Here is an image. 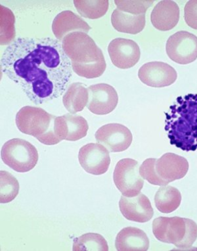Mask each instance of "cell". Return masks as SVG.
Masks as SVG:
<instances>
[{
    "label": "cell",
    "instance_id": "obj_1",
    "mask_svg": "<svg viewBox=\"0 0 197 251\" xmlns=\"http://www.w3.org/2000/svg\"><path fill=\"white\" fill-rule=\"evenodd\" d=\"M1 70L37 105L63 95L73 76L71 60L51 38L15 40L1 55Z\"/></svg>",
    "mask_w": 197,
    "mask_h": 251
},
{
    "label": "cell",
    "instance_id": "obj_2",
    "mask_svg": "<svg viewBox=\"0 0 197 251\" xmlns=\"http://www.w3.org/2000/svg\"><path fill=\"white\" fill-rule=\"evenodd\" d=\"M62 47L71 61L73 71L78 76L96 78L105 72L107 64L103 52L88 34H69L64 38Z\"/></svg>",
    "mask_w": 197,
    "mask_h": 251
},
{
    "label": "cell",
    "instance_id": "obj_3",
    "mask_svg": "<svg viewBox=\"0 0 197 251\" xmlns=\"http://www.w3.org/2000/svg\"><path fill=\"white\" fill-rule=\"evenodd\" d=\"M152 232L161 242L186 249L197 240V225L189 218L158 217L152 223Z\"/></svg>",
    "mask_w": 197,
    "mask_h": 251
},
{
    "label": "cell",
    "instance_id": "obj_4",
    "mask_svg": "<svg viewBox=\"0 0 197 251\" xmlns=\"http://www.w3.org/2000/svg\"><path fill=\"white\" fill-rule=\"evenodd\" d=\"M56 117L40 107L25 106L16 115V125L23 134L35 137L46 146L59 144L54 132Z\"/></svg>",
    "mask_w": 197,
    "mask_h": 251
},
{
    "label": "cell",
    "instance_id": "obj_5",
    "mask_svg": "<svg viewBox=\"0 0 197 251\" xmlns=\"http://www.w3.org/2000/svg\"><path fill=\"white\" fill-rule=\"evenodd\" d=\"M1 156L5 165L20 173H27L34 169L39 159L35 147L19 138L5 143L1 148Z\"/></svg>",
    "mask_w": 197,
    "mask_h": 251
},
{
    "label": "cell",
    "instance_id": "obj_6",
    "mask_svg": "<svg viewBox=\"0 0 197 251\" xmlns=\"http://www.w3.org/2000/svg\"><path fill=\"white\" fill-rule=\"evenodd\" d=\"M140 165L136 160L121 159L116 165L113 180L116 187L127 198L140 194L144 187V180L140 173Z\"/></svg>",
    "mask_w": 197,
    "mask_h": 251
},
{
    "label": "cell",
    "instance_id": "obj_7",
    "mask_svg": "<svg viewBox=\"0 0 197 251\" xmlns=\"http://www.w3.org/2000/svg\"><path fill=\"white\" fill-rule=\"evenodd\" d=\"M166 51L170 59L187 65L197 59V36L187 31H179L167 40Z\"/></svg>",
    "mask_w": 197,
    "mask_h": 251
},
{
    "label": "cell",
    "instance_id": "obj_8",
    "mask_svg": "<svg viewBox=\"0 0 197 251\" xmlns=\"http://www.w3.org/2000/svg\"><path fill=\"white\" fill-rule=\"evenodd\" d=\"M78 161L85 171L98 176L107 173L111 157L109 151L103 145L91 143L80 149Z\"/></svg>",
    "mask_w": 197,
    "mask_h": 251
},
{
    "label": "cell",
    "instance_id": "obj_9",
    "mask_svg": "<svg viewBox=\"0 0 197 251\" xmlns=\"http://www.w3.org/2000/svg\"><path fill=\"white\" fill-rule=\"evenodd\" d=\"M98 144L103 145L109 152H123L132 143L131 131L121 124L110 123L98 128L96 134Z\"/></svg>",
    "mask_w": 197,
    "mask_h": 251
},
{
    "label": "cell",
    "instance_id": "obj_10",
    "mask_svg": "<svg viewBox=\"0 0 197 251\" xmlns=\"http://www.w3.org/2000/svg\"><path fill=\"white\" fill-rule=\"evenodd\" d=\"M88 109L97 115H107L117 107L119 96L115 88L111 85L100 83L88 88Z\"/></svg>",
    "mask_w": 197,
    "mask_h": 251
},
{
    "label": "cell",
    "instance_id": "obj_11",
    "mask_svg": "<svg viewBox=\"0 0 197 251\" xmlns=\"http://www.w3.org/2000/svg\"><path fill=\"white\" fill-rule=\"evenodd\" d=\"M138 77L147 86L164 88L173 84L177 80V74L176 71L167 63L153 61L141 67Z\"/></svg>",
    "mask_w": 197,
    "mask_h": 251
},
{
    "label": "cell",
    "instance_id": "obj_12",
    "mask_svg": "<svg viewBox=\"0 0 197 251\" xmlns=\"http://www.w3.org/2000/svg\"><path fill=\"white\" fill-rule=\"evenodd\" d=\"M110 58L115 66L121 69H130L140 61V48L134 40L116 38L108 46Z\"/></svg>",
    "mask_w": 197,
    "mask_h": 251
},
{
    "label": "cell",
    "instance_id": "obj_13",
    "mask_svg": "<svg viewBox=\"0 0 197 251\" xmlns=\"http://www.w3.org/2000/svg\"><path fill=\"white\" fill-rule=\"evenodd\" d=\"M88 129V122L79 115L66 114L56 117L54 121V132L59 142L80 140L87 136Z\"/></svg>",
    "mask_w": 197,
    "mask_h": 251
},
{
    "label": "cell",
    "instance_id": "obj_14",
    "mask_svg": "<svg viewBox=\"0 0 197 251\" xmlns=\"http://www.w3.org/2000/svg\"><path fill=\"white\" fill-rule=\"evenodd\" d=\"M119 208L121 213L127 220L136 223H148L154 215L150 200L142 193L133 198L122 196Z\"/></svg>",
    "mask_w": 197,
    "mask_h": 251
},
{
    "label": "cell",
    "instance_id": "obj_15",
    "mask_svg": "<svg viewBox=\"0 0 197 251\" xmlns=\"http://www.w3.org/2000/svg\"><path fill=\"white\" fill-rule=\"evenodd\" d=\"M187 160L178 154L167 152L156 159L155 169L158 176L163 180L172 181L183 178L189 171Z\"/></svg>",
    "mask_w": 197,
    "mask_h": 251
},
{
    "label": "cell",
    "instance_id": "obj_16",
    "mask_svg": "<svg viewBox=\"0 0 197 251\" xmlns=\"http://www.w3.org/2000/svg\"><path fill=\"white\" fill-rule=\"evenodd\" d=\"M179 7L171 0L160 1L154 7L150 20L154 28L160 31H169L174 28L179 20Z\"/></svg>",
    "mask_w": 197,
    "mask_h": 251
},
{
    "label": "cell",
    "instance_id": "obj_17",
    "mask_svg": "<svg viewBox=\"0 0 197 251\" xmlns=\"http://www.w3.org/2000/svg\"><path fill=\"white\" fill-rule=\"evenodd\" d=\"M91 29L86 21L71 11H64L59 13L52 24V31L59 41H63L66 36L72 32H82L88 34Z\"/></svg>",
    "mask_w": 197,
    "mask_h": 251
},
{
    "label": "cell",
    "instance_id": "obj_18",
    "mask_svg": "<svg viewBox=\"0 0 197 251\" xmlns=\"http://www.w3.org/2000/svg\"><path fill=\"white\" fill-rule=\"evenodd\" d=\"M115 247L119 251H146L149 248V239L138 227H124L116 237Z\"/></svg>",
    "mask_w": 197,
    "mask_h": 251
},
{
    "label": "cell",
    "instance_id": "obj_19",
    "mask_svg": "<svg viewBox=\"0 0 197 251\" xmlns=\"http://www.w3.org/2000/svg\"><path fill=\"white\" fill-rule=\"evenodd\" d=\"M112 25L115 30L123 33H140L146 26V14L134 15L115 9L111 15Z\"/></svg>",
    "mask_w": 197,
    "mask_h": 251
},
{
    "label": "cell",
    "instance_id": "obj_20",
    "mask_svg": "<svg viewBox=\"0 0 197 251\" xmlns=\"http://www.w3.org/2000/svg\"><path fill=\"white\" fill-rule=\"evenodd\" d=\"M88 90L80 82L71 84L63 97L64 106L71 114L82 111L88 105Z\"/></svg>",
    "mask_w": 197,
    "mask_h": 251
},
{
    "label": "cell",
    "instance_id": "obj_21",
    "mask_svg": "<svg viewBox=\"0 0 197 251\" xmlns=\"http://www.w3.org/2000/svg\"><path fill=\"white\" fill-rule=\"evenodd\" d=\"M181 200L180 192L170 185L160 187L154 196L156 208L164 214L171 213L177 210L180 205Z\"/></svg>",
    "mask_w": 197,
    "mask_h": 251
},
{
    "label": "cell",
    "instance_id": "obj_22",
    "mask_svg": "<svg viewBox=\"0 0 197 251\" xmlns=\"http://www.w3.org/2000/svg\"><path fill=\"white\" fill-rule=\"evenodd\" d=\"M79 14L85 18H101L107 12L108 0H75L73 1Z\"/></svg>",
    "mask_w": 197,
    "mask_h": 251
},
{
    "label": "cell",
    "instance_id": "obj_23",
    "mask_svg": "<svg viewBox=\"0 0 197 251\" xmlns=\"http://www.w3.org/2000/svg\"><path fill=\"white\" fill-rule=\"evenodd\" d=\"M74 251H107L109 245L101 235L96 233H88L74 239Z\"/></svg>",
    "mask_w": 197,
    "mask_h": 251
},
{
    "label": "cell",
    "instance_id": "obj_24",
    "mask_svg": "<svg viewBox=\"0 0 197 251\" xmlns=\"http://www.w3.org/2000/svg\"><path fill=\"white\" fill-rule=\"evenodd\" d=\"M18 180L8 172L0 171V202L8 203L18 196Z\"/></svg>",
    "mask_w": 197,
    "mask_h": 251
},
{
    "label": "cell",
    "instance_id": "obj_25",
    "mask_svg": "<svg viewBox=\"0 0 197 251\" xmlns=\"http://www.w3.org/2000/svg\"><path fill=\"white\" fill-rule=\"evenodd\" d=\"M117 9L123 12L134 15L146 14L148 9L153 4L154 1H131V0H116Z\"/></svg>",
    "mask_w": 197,
    "mask_h": 251
},
{
    "label": "cell",
    "instance_id": "obj_26",
    "mask_svg": "<svg viewBox=\"0 0 197 251\" xmlns=\"http://www.w3.org/2000/svg\"><path fill=\"white\" fill-rule=\"evenodd\" d=\"M156 159L154 158L146 159L140 166V173L143 178L146 179L150 184L164 186L169 183L163 180L158 176L155 169Z\"/></svg>",
    "mask_w": 197,
    "mask_h": 251
},
{
    "label": "cell",
    "instance_id": "obj_27",
    "mask_svg": "<svg viewBox=\"0 0 197 251\" xmlns=\"http://www.w3.org/2000/svg\"><path fill=\"white\" fill-rule=\"evenodd\" d=\"M185 23L191 28L197 30V0H190L184 9Z\"/></svg>",
    "mask_w": 197,
    "mask_h": 251
}]
</instances>
